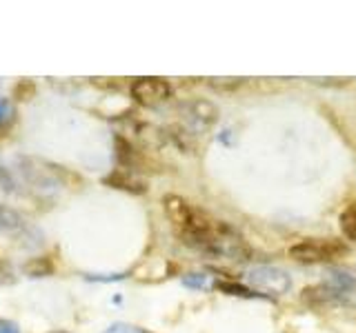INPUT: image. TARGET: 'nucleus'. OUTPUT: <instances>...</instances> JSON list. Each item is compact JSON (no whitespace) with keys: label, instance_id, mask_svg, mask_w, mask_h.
Wrapping results in <instances>:
<instances>
[{"label":"nucleus","instance_id":"1","mask_svg":"<svg viewBox=\"0 0 356 333\" xmlns=\"http://www.w3.org/2000/svg\"><path fill=\"white\" fill-rule=\"evenodd\" d=\"M289 258L303 264L334 262L348 253V244L337 238H305L289 247Z\"/></svg>","mask_w":356,"mask_h":333},{"label":"nucleus","instance_id":"2","mask_svg":"<svg viewBox=\"0 0 356 333\" xmlns=\"http://www.w3.org/2000/svg\"><path fill=\"white\" fill-rule=\"evenodd\" d=\"M129 94L140 107H159L172 98V85L156 76L136 78L129 87Z\"/></svg>","mask_w":356,"mask_h":333},{"label":"nucleus","instance_id":"3","mask_svg":"<svg viewBox=\"0 0 356 333\" xmlns=\"http://www.w3.org/2000/svg\"><path fill=\"white\" fill-rule=\"evenodd\" d=\"M181 114L185 120V129L192 133V136H198V133H205L211 127L216 125L218 120V107L209 100H189L181 107Z\"/></svg>","mask_w":356,"mask_h":333},{"label":"nucleus","instance_id":"4","mask_svg":"<svg viewBox=\"0 0 356 333\" xmlns=\"http://www.w3.org/2000/svg\"><path fill=\"white\" fill-rule=\"evenodd\" d=\"M248 282L256 289V291L283 296L289 291V287H292V278H289L287 271H283V269L263 264V266H254V269L248 271Z\"/></svg>","mask_w":356,"mask_h":333},{"label":"nucleus","instance_id":"5","mask_svg":"<svg viewBox=\"0 0 356 333\" xmlns=\"http://www.w3.org/2000/svg\"><path fill=\"white\" fill-rule=\"evenodd\" d=\"M323 287H325L332 302L356 309V275L343 269H327Z\"/></svg>","mask_w":356,"mask_h":333},{"label":"nucleus","instance_id":"6","mask_svg":"<svg viewBox=\"0 0 356 333\" xmlns=\"http://www.w3.org/2000/svg\"><path fill=\"white\" fill-rule=\"evenodd\" d=\"M0 233H5L9 238H18L20 244H25L22 240H29V238H33L36 242L42 238L36 229L29 227L27 222L20 218V214H16V211L9 207H0Z\"/></svg>","mask_w":356,"mask_h":333},{"label":"nucleus","instance_id":"7","mask_svg":"<svg viewBox=\"0 0 356 333\" xmlns=\"http://www.w3.org/2000/svg\"><path fill=\"white\" fill-rule=\"evenodd\" d=\"M103 185L120 189V191H127V194H134V196H140V194L147 191V185H145V180H140V178L134 171L120 169V166L103 178Z\"/></svg>","mask_w":356,"mask_h":333},{"label":"nucleus","instance_id":"8","mask_svg":"<svg viewBox=\"0 0 356 333\" xmlns=\"http://www.w3.org/2000/svg\"><path fill=\"white\" fill-rule=\"evenodd\" d=\"M163 209H165L167 220L172 222L174 231L183 229V227L187 225L189 216H192V211H194V207L189 205L185 198L174 196V194H170V196H165V198H163Z\"/></svg>","mask_w":356,"mask_h":333},{"label":"nucleus","instance_id":"9","mask_svg":"<svg viewBox=\"0 0 356 333\" xmlns=\"http://www.w3.org/2000/svg\"><path fill=\"white\" fill-rule=\"evenodd\" d=\"M22 271H25L29 278H47L56 271V264L47 255H38V258H31L22 264Z\"/></svg>","mask_w":356,"mask_h":333},{"label":"nucleus","instance_id":"10","mask_svg":"<svg viewBox=\"0 0 356 333\" xmlns=\"http://www.w3.org/2000/svg\"><path fill=\"white\" fill-rule=\"evenodd\" d=\"M33 96H36V83H33L31 78H22V80H18L14 92H11V98H14L16 103H29Z\"/></svg>","mask_w":356,"mask_h":333},{"label":"nucleus","instance_id":"11","mask_svg":"<svg viewBox=\"0 0 356 333\" xmlns=\"http://www.w3.org/2000/svg\"><path fill=\"white\" fill-rule=\"evenodd\" d=\"M341 231L348 240H356V207H348L339 218Z\"/></svg>","mask_w":356,"mask_h":333},{"label":"nucleus","instance_id":"12","mask_svg":"<svg viewBox=\"0 0 356 333\" xmlns=\"http://www.w3.org/2000/svg\"><path fill=\"white\" fill-rule=\"evenodd\" d=\"M245 83V78H207V85L214 89V92H234Z\"/></svg>","mask_w":356,"mask_h":333},{"label":"nucleus","instance_id":"13","mask_svg":"<svg viewBox=\"0 0 356 333\" xmlns=\"http://www.w3.org/2000/svg\"><path fill=\"white\" fill-rule=\"evenodd\" d=\"M216 287L220 289V291L229 293V296H238V298H259V293H254V291H250L248 287L236 284V282H218Z\"/></svg>","mask_w":356,"mask_h":333},{"label":"nucleus","instance_id":"14","mask_svg":"<svg viewBox=\"0 0 356 333\" xmlns=\"http://www.w3.org/2000/svg\"><path fill=\"white\" fill-rule=\"evenodd\" d=\"M183 284L185 287H192V289H200L205 284V275H200V273H189L183 278Z\"/></svg>","mask_w":356,"mask_h":333},{"label":"nucleus","instance_id":"15","mask_svg":"<svg viewBox=\"0 0 356 333\" xmlns=\"http://www.w3.org/2000/svg\"><path fill=\"white\" fill-rule=\"evenodd\" d=\"M11 116H14V111H11V105L7 103L5 98H0V129H3L5 120H11Z\"/></svg>","mask_w":356,"mask_h":333},{"label":"nucleus","instance_id":"16","mask_svg":"<svg viewBox=\"0 0 356 333\" xmlns=\"http://www.w3.org/2000/svg\"><path fill=\"white\" fill-rule=\"evenodd\" d=\"M105 333H140V329L129 327V325H122V322H116V325H111Z\"/></svg>","mask_w":356,"mask_h":333},{"label":"nucleus","instance_id":"17","mask_svg":"<svg viewBox=\"0 0 356 333\" xmlns=\"http://www.w3.org/2000/svg\"><path fill=\"white\" fill-rule=\"evenodd\" d=\"M0 189H7V191L14 189V178H11V173L3 169V166H0Z\"/></svg>","mask_w":356,"mask_h":333},{"label":"nucleus","instance_id":"18","mask_svg":"<svg viewBox=\"0 0 356 333\" xmlns=\"http://www.w3.org/2000/svg\"><path fill=\"white\" fill-rule=\"evenodd\" d=\"M0 282H14V273L5 260H0Z\"/></svg>","mask_w":356,"mask_h":333},{"label":"nucleus","instance_id":"19","mask_svg":"<svg viewBox=\"0 0 356 333\" xmlns=\"http://www.w3.org/2000/svg\"><path fill=\"white\" fill-rule=\"evenodd\" d=\"M0 333H20L18 327L9 320H0Z\"/></svg>","mask_w":356,"mask_h":333},{"label":"nucleus","instance_id":"20","mask_svg":"<svg viewBox=\"0 0 356 333\" xmlns=\"http://www.w3.org/2000/svg\"><path fill=\"white\" fill-rule=\"evenodd\" d=\"M51 333H70V331H51Z\"/></svg>","mask_w":356,"mask_h":333},{"label":"nucleus","instance_id":"21","mask_svg":"<svg viewBox=\"0 0 356 333\" xmlns=\"http://www.w3.org/2000/svg\"><path fill=\"white\" fill-rule=\"evenodd\" d=\"M140 333H149V331H143V329H140Z\"/></svg>","mask_w":356,"mask_h":333},{"label":"nucleus","instance_id":"22","mask_svg":"<svg viewBox=\"0 0 356 333\" xmlns=\"http://www.w3.org/2000/svg\"><path fill=\"white\" fill-rule=\"evenodd\" d=\"M0 136H3V129H0Z\"/></svg>","mask_w":356,"mask_h":333}]
</instances>
